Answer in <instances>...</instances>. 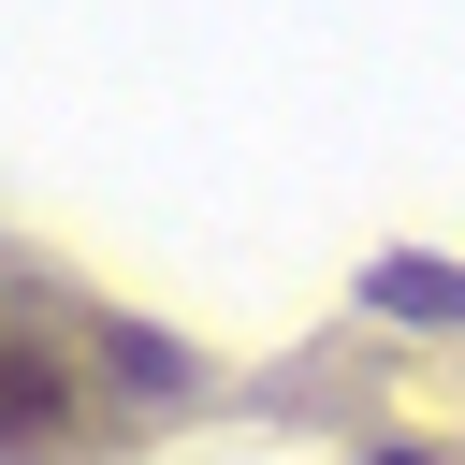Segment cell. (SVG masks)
Instances as JSON below:
<instances>
[{
	"label": "cell",
	"mask_w": 465,
	"mask_h": 465,
	"mask_svg": "<svg viewBox=\"0 0 465 465\" xmlns=\"http://www.w3.org/2000/svg\"><path fill=\"white\" fill-rule=\"evenodd\" d=\"M378 305H421V320H465V276H436V262H392V276H378Z\"/></svg>",
	"instance_id": "obj_1"
},
{
	"label": "cell",
	"mask_w": 465,
	"mask_h": 465,
	"mask_svg": "<svg viewBox=\"0 0 465 465\" xmlns=\"http://www.w3.org/2000/svg\"><path fill=\"white\" fill-rule=\"evenodd\" d=\"M363 465H421V436H378V450H363Z\"/></svg>",
	"instance_id": "obj_2"
}]
</instances>
